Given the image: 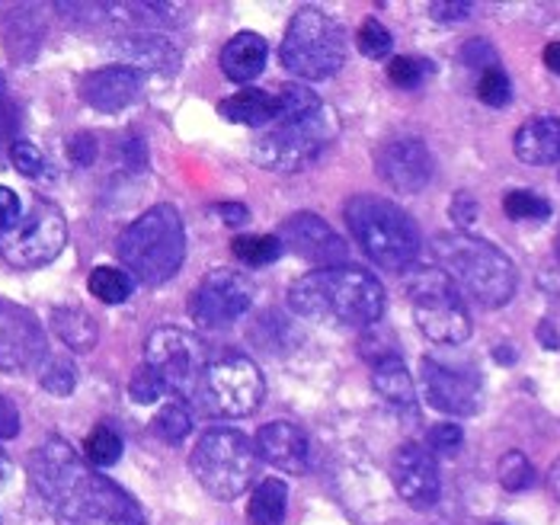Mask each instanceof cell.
Segmentation results:
<instances>
[{"instance_id":"1","label":"cell","mask_w":560,"mask_h":525,"mask_svg":"<svg viewBox=\"0 0 560 525\" xmlns=\"http://www.w3.org/2000/svg\"><path fill=\"white\" fill-rule=\"evenodd\" d=\"M30 481L43 503L68 525H144L141 506L109 478L90 471L71 442L45 436L30 452Z\"/></svg>"},{"instance_id":"2","label":"cell","mask_w":560,"mask_h":525,"mask_svg":"<svg viewBox=\"0 0 560 525\" xmlns=\"http://www.w3.org/2000/svg\"><path fill=\"white\" fill-rule=\"evenodd\" d=\"M385 289L362 266H330L302 276L289 289V305L324 327H372L385 314Z\"/></svg>"},{"instance_id":"3","label":"cell","mask_w":560,"mask_h":525,"mask_svg":"<svg viewBox=\"0 0 560 525\" xmlns=\"http://www.w3.org/2000/svg\"><path fill=\"white\" fill-rule=\"evenodd\" d=\"M432 266L445 269L483 307H503L516 295V266L490 241L448 231L432 241Z\"/></svg>"},{"instance_id":"4","label":"cell","mask_w":560,"mask_h":525,"mask_svg":"<svg viewBox=\"0 0 560 525\" xmlns=\"http://www.w3.org/2000/svg\"><path fill=\"white\" fill-rule=\"evenodd\" d=\"M346 224L359 247L382 269H413L420 257V231L400 206L378 196H355L346 202Z\"/></svg>"},{"instance_id":"5","label":"cell","mask_w":560,"mask_h":525,"mask_svg":"<svg viewBox=\"0 0 560 525\" xmlns=\"http://www.w3.org/2000/svg\"><path fill=\"white\" fill-rule=\"evenodd\" d=\"M119 257L144 285H164L186 257V231L173 206H154L119 237Z\"/></svg>"},{"instance_id":"6","label":"cell","mask_w":560,"mask_h":525,"mask_svg":"<svg viewBox=\"0 0 560 525\" xmlns=\"http://www.w3.org/2000/svg\"><path fill=\"white\" fill-rule=\"evenodd\" d=\"M404 292L413 305V320L439 347H458L471 334V317L458 295L455 279L439 266H413L404 279Z\"/></svg>"},{"instance_id":"7","label":"cell","mask_w":560,"mask_h":525,"mask_svg":"<svg viewBox=\"0 0 560 525\" xmlns=\"http://www.w3.org/2000/svg\"><path fill=\"white\" fill-rule=\"evenodd\" d=\"M279 58L302 81H327L346 61L343 26L317 7H302L285 30Z\"/></svg>"},{"instance_id":"8","label":"cell","mask_w":560,"mask_h":525,"mask_svg":"<svg viewBox=\"0 0 560 525\" xmlns=\"http://www.w3.org/2000/svg\"><path fill=\"white\" fill-rule=\"evenodd\" d=\"M334 138H337V113L330 106H320L311 116L276 122L259 131L254 141V164L272 174H299L327 151Z\"/></svg>"},{"instance_id":"9","label":"cell","mask_w":560,"mask_h":525,"mask_svg":"<svg viewBox=\"0 0 560 525\" xmlns=\"http://www.w3.org/2000/svg\"><path fill=\"white\" fill-rule=\"evenodd\" d=\"M189 468L215 500H237L257 475L254 442L237 430H209L196 442Z\"/></svg>"},{"instance_id":"10","label":"cell","mask_w":560,"mask_h":525,"mask_svg":"<svg viewBox=\"0 0 560 525\" xmlns=\"http://www.w3.org/2000/svg\"><path fill=\"white\" fill-rule=\"evenodd\" d=\"M68 244V221L55 202L33 196L20 221L0 234V257L13 269H39L55 260Z\"/></svg>"},{"instance_id":"11","label":"cell","mask_w":560,"mask_h":525,"mask_svg":"<svg viewBox=\"0 0 560 525\" xmlns=\"http://www.w3.org/2000/svg\"><path fill=\"white\" fill-rule=\"evenodd\" d=\"M262 394H266V385H262L257 362L241 352H224L209 362L202 385L192 400L202 404V410L212 417L237 420L257 410Z\"/></svg>"},{"instance_id":"12","label":"cell","mask_w":560,"mask_h":525,"mask_svg":"<svg viewBox=\"0 0 560 525\" xmlns=\"http://www.w3.org/2000/svg\"><path fill=\"white\" fill-rule=\"evenodd\" d=\"M144 359L164 382V388L179 397H196L202 375L209 369L206 347L196 334H186L179 327H158L151 330L144 343Z\"/></svg>"},{"instance_id":"13","label":"cell","mask_w":560,"mask_h":525,"mask_svg":"<svg viewBox=\"0 0 560 525\" xmlns=\"http://www.w3.org/2000/svg\"><path fill=\"white\" fill-rule=\"evenodd\" d=\"M254 305V282L237 269H212L192 292L189 314L202 330H218L244 317Z\"/></svg>"},{"instance_id":"14","label":"cell","mask_w":560,"mask_h":525,"mask_svg":"<svg viewBox=\"0 0 560 525\" xmlns=\"http://www.w3.org/2000/svg\"><path fill=\"white\" fill-rule=\"evenodd\" d=\"M45 359V330L33 311L0 299V372L23 375Z\"/></svg>"},{"instance_id":"15","label":"cell","mask_w":560,"mask_h":525,"mask_svg":"<svg viewBox=\"0 0 560 525\" xmlns=\"http://www.w3.org/2000/svg\"><path fill=\"white\" fill-rule=\"evenodd\" d=\"M279 241L289 254H295L304 262H314L317 269L346 266V257H349L343 237L327 221L311 215V212H295L282 221Z\"/></svg>"},{"instance_id":"16","label":"cell","mask_w":560,"mask_h":525,"mask_svg":"<svg viewBox=\"0 0 560 525\" xmlns=\"http://www.w3.org/2000/svg\"><path fill=\"white\" fill-rule=\"evenodd\" d=\"M375 167L390 189L420 192L432 179V154L417 135H394L378 148Z\"/></svg>"},{"instance_id":"17","label":"cell","mask_w":560,"mask_h":525,"mask_svg":"<svg viewBox=\"0 0 560 525\" xmlns=\"http://www.w3.org/2000/svg\"><path fill=\"white\" fill-rule=\"evenodd\" d=\"M427 400L448 417H475L480 407V378L471 369L442 365L435 359H423L420 365Z\"/></svg>"},{"instance_id":"18","label":"cell","mask_w":560,"mask_h":525,"mask_svg":"<svg viewBox=\"0 0 560 525\" xmlns=\"http://www.w3.org/2000/svg\"><path fill=\"white\" fill-rule=\"evenodd\" d=\"M390 481L397 487L400 500H407L413 510H432L439 503L442 481H439V468L427 445H417V442L400 445L390 458Z\"/></svg>"},{"instance_id":"19","label":"cell","mask_w":560,"mask_h":525,"mask_svg":"<svg viewBox=\"0 0 560 525\" xmlns=\"http://www.w3.org/2000/svg\"><path fill=\"white\" fill-rule=\"evenodd\" d=\"M144 90V74L126 68V65H109L100 71H90L81 81V100L90 109L100 113H122L131 103H138Z\"/></svg>"},{"instance_id":"20","label":"cell","mask_w":560,"mask_h":525,"mask_svg":"<svg viewBox=\"0 0 560 525\" xmlns=\"http://www.w3.org/2000/svg\"><path fill=\"white\" fill-rule=\"evenodd\" d=\"M113 55L122 58L126 68L141 74H173L179 68V48L161 33H126L113 39Z\"/></svg>"},{"instance_id":"21","label":"cell","mask_w":560,"mask_h":525,"mask_svg":"<svg viewBox=\"0 0 560 525\" xmlns=\"http://www.w3.org/2000/svg\"><path fill=\"white\" fill-rule=\"evenodd\" d=\"M254 445H257V455L266 465H272V468H279L285 475H304V468H307V436L295 423L272 420V423L259 427Z\"/></svg>"},{"instance_id":"22","label":"cell","mask_w":560,"mask_h":525,"mask_svg":"<svg viewBox=\"0 0 560 525\" xmlns=\"http://www.w3.org/2000/svg\"><path fill=\"white\" fill-rule=\"evenodd\" d=\"M516 158L528 167H551L560 161V119L535 116L516 131Z\"/></svg>"},{"instance_id":"23","label":"cell","mask_w":560,"mask_h":525,"mask_svg":"<svg viewBox=\"0 0 560 525\" xmlns=\"http://www.w3.org/2000/svg\"><path fill=\"white\" fill-rule=\"evenodd\" d=\"M372 385H375V392L382 394V400H388L397 413H410V417L417 413V392H413L407 365L400 362L397 352L378 355L372 362Z\"/></svg>"},{"instance_id":"24","label":"cell","mask_w":560,"mask_h":525,"mask_svg":"<svg viewBox=\"0 0 560 525\" xmlns=\"http://www.w3.org/2000/svg\"><path fill=\"white\" fill-rule=\"evenodd\" d=\"M266 43L257 33H237L231 43L221 48V71L234 84H247L262 74L266 68Z\"/></svg>"},{"instance_id":"25","label":"cell","mask_w":560,"mask_h":525,"mask_svg":"<svg viewBox=\"0 0 560 525\" xmlns=\"http://www.w3.org/2000/svg\"><path fill=\"white\" fill-rule=\"evenodd\" d=\"M276 113H279L276 93H266V90L257 88L241 90L221 103L224 119H231L237 126H250V129H269L276 122Z\"/></svg>"},{"instance_id":"26","label":"cell","mask_w":560,"mask_h":525,"mask_svg":"<svg viewBox=\"0 0 560 525\" xmlns=\"http://www.w3.org/2000/svg\"><path fill=\"white\" fill-rule=\"evenodd\" d=\"M51 330L58 334V340L74 352H90L100 340V324L86 314L84 307H55L51 311Z\"/></svg>"},{"instance_id":"27","label":"cell","mask_w":560,"mask_h":525,"mask_svg":"<svg viewBox=\"0 0 560 525\" xmlns=\"http://www.w3.org/2000/svg\"><path fill=\"white\" fill-rule=\"evenodd\" d=\"M285 510H289V487L279 478H269L254 490L247 516H250V525H282Z\"/></svg>"},{"instance_id":"28","label":"cell","mask_w":560,"mask_h":525,"mask_svg":"<svg viewBox=\"0 0 560 525\" xmlns=\"http://www.w3.org/2000/svg\"><path fill=\"white\" fill-rule=\"evenodd\" d=\"M231 250L241 262L259 269V266H269V262L279 260V254L285 247H282L279 234H241V237H234Z\"/></svg>"},{"instance_id":"29","label":"cell","mask_w":560,"mask_h":525,"mask_svg":"<svg viewBox=\"0 0 560 525\" xmlns=\"http://www.w3.org/2000/svg\"><path fill=\"white\" fill-rule=\"evenodd\" d=\"M86 285H90V295L100 299L103 305H122L131 295V279L122 269H116V266L93 269L90 279H86Z\"/></svg>"},{"instance_id":"30","label":"cell","mask_w":560,"mask_h":525,"mask_svg":"<svg viewBox=\"0 0 560 525\" xmlns=\"http://www.w3.org/2000/svg\"><path fill=\"white\" fill-rule=\"evenodd\" d=\"M84 455L86 462L93 468H109L122 458V439L116 436L109 427H96L84 442Z\"/></svg>"},{"instance_id":"31","label":"cell","mask_w":560,"mask_h":525,"mask_svg":"<svg viewBox=\"0 0 560 525\" xmlns=\"http://www.w3.org/2000/svg\"><path fill=\"white\" fill-rule=\"evenodd\" d=\"M189 430H192V417H189V410L179 400L164 404L158 410V417H154V433L164 442H171V445H179L183 439L189 436Z\"/></svg>"},{"instance_id":"32","label":"cell","mask_w":560,"mask_h":525,"mask_svg":"<svg viewBox=\"0 0 560 525\" xmlns=\"http://www.w3.org/2000/svg\"><path fill=\"white\" fill-rule=\"evenodd\" d=\"M503 212L510 219H548L551 215V202L538 192H528V189H513L503 196Z\"/></svg>"},{"instance_id":"33","label":"cell","mask_w":560,"mask_h":525,"mask_svg":"<svg viewBox=\"0 0 560 525\" xmlns=\"http://www.w3.org/2000/svg\"><path fill=\"white\" fill-rule=\"evenodd\" d=\"M432 74V65L427 58H413V55H400L388 65V78L394 88L417 90Z\"/></svg>"},{"instance_id":"34","label":"cell","mask_w":560,"mask_h":525,"mask_svg":"<svg viewBox=\"0 0 560 525\" xmlns=\"http://www.w3.org/2000/svg\"><path fill=\"white\" fill-rule=\"evenodd\" d=\"M497 478H500V483H503L510 493H518V490H528V487L535 483V468H532V462H528L522 452H506V455L500 458Z\"/></svg>"},{"instance_id":"35","label":"cell","mask_w":560,"mask_h":525,"mask_svg":"<svg viewBox=\"0 0 560 525\" xmlns=\"http://www.w3.org/2000/svg\"><path fill=\"white\" fill-rule=\"evenodd\" d=\"M43 388L55 397H68L78 388V372L68 359H48L43 372Z\"/></svg>"},{"instance_id":"36","label":"cell","mask_w":560,"mask_h":525,"mask_svg":"<svg viewBox=\"0 0 560 525\" xmlns=\"http://www.w3.org/2000/svg\"><path fill=\"white\" fill-rule=\"evenodd\" d=\"M477 96H480V103L500 109V106H506L510 96H513V81H510L500 68H493V71H487V74H480V81H477Z\"/></svg>"},{"instance_id":"37","label":"cell","mask_w":560,"mask_h":525,"mask_svg":"<svg viewBox=\"0 0 560 525\" xmlns=\"http://www.w3.org/2000/svg\"><path fill=\"white\" fill-rule=\"evenodd\" d=\"M167 392L164 388V382L158 378V372L144 362L141 369H135V375H131L129 382V394L135 404H144V407H151V404H158L161 400V394Z\"/></svg>"},{"instance_id":"38","label":"cell","mask_w":560,"mask_h":525,"mask_svg":"<svg viewBox=\"0 0 560 525\" xmlns=\"http://www.w3.org/2000/svg\"><path fill=\"white\" fill-rule=\"evenodd\" d=\"M390 48H394V39L378 20H365L359 26V51L365 58H388Z\"/></svg>"},{"instance_id":"39","label":"cell","mask_w":560,"mask_h":525,"mask_svg":"<svg viewBox=\"0 0 560 525\" xmlns=\"http://www.w3.org/2000/svg\"><path fill=\"white\" fill-rule=\"evenodd\" d=\"M10 161H13V167L23 176H33L36 179V176L45 174L43 151L33 141H13L10 144Z\"/></svg>"},{"instance_id":"40","label":"cell","mask_w":560,"mask_h":525,"mask_svg":"<svg viewBox=\"0 0 560 525\" xmlns=\"http://www.w3.org/2000/svg\"><path fill=\"white\" fill-rule=\"evenodd\" d=\"M462 61L468 68L480 71V74H487V71L497 68V51H493V45L483 43V39H468V43L462 45Z\"/></svg>"},{"instance_id":"41","label":"cell","mask_w":560,"mask_h":525,"mask_svg":"<svg viewBox=\"0 0 560 525\" xmlns=\"http://www.w3.org/2000/svg\"><path fill=\"white\" fill-rule=\"evenodd\" d=\"M465 442V433L458 423H435L430 430V448L439 455H455Z\"/></svg>"},{"instance_id":"42","label":"cell","mask_w":560,"mask_h":525,"mask_svg":"<svg viewBox=\"0 0 560 525\" xmlns=\"http://www.w3.org/2000/svg\"><path fill=\"white\" fill-rule=\"evenodd\" d=\"M471 13V3H458V0H435L430 7V16L435 23H442V26H452V23H458V20H465Z\"/></svg>"},{"instance_id":"43","label":"cell","mask_w":560,"mask_h":525,"mask_svg":"<svg viewBox=\"0 0 560 525\" xmlns=\"http://www.w3.org/2000/svg\"><path fill=\"white\" fill-rule=\"evenodd\" d=\"M23 215V202H20V196L10 189V186H0V234L3 231H10L16 221Z\"/></svg>"},{"instance_id":"44","label":"cell","mask_w":560,"mask_h":525,"mask_svg":"<svg viewBox=\"0 0 560 525\" xmlns=\"http://www.w3.org/2000/svg\"><path fill=\"white\" fill-rule=\"evenodd\" d=\"M68 154H71V161H74V164H81V167L93 164V154H96V141H93V135H86V131L74 135V138L68 141Z\"/></svg>"},{"instance_id":"45","label":"cell","mask_w":560,"mask_h":525,"mask_svg":"<svg viewBox=\"0 0 560 525\" xmlns=\"http://www.w3.org/2000/svg\"><path fill=\"white\" fill-rule=\"evenodd\" d=\"M13 436H20V410L13 407V400L0 394V439Z\"/></svg>"},{"instance_id":"46","label":"cell","mask_w":560,"mask_h":525,"mask_svg":"<svg viewBox=\"0 0 560 525\" xmlns=\"http://www.w3.org/2000/svg\"><path fill=\"white\" fill-rule=\"evenodd\" d=\"M452 219L458 221V228H468V224L477 219V206L471 192H458V196L452 199Z\"/></svg>"},{"instance_id":"47","label":"cell","mask_w":560,"mask_h":525,"mask_svg":"<svg viewBox=\"0 0 560 525\" xmlns=\"http://www.w3.org/2000/svg\"><path fill=\"white\" fill-rule=\"evenodd\" d=\"M215 212H218V219L228 221V224H234V228L247 221V209H244L241 202H221Z\"/></svg>"},{"instance_id":"48","label":"cell","mask_w":560,"mask_h":525,"mask_svg":"<svg viewBox=\"0 0 560 525\" xmlns=\"http://www.w3.org/2000/svg\"><path fill=\"white\" fill-rule=\"evenodd\" d=\"M126 161H129L135 171L144 167V144H141V138H131L129 144H126Z\"/></svg>"},{"instance_id":"49","label":"cell","mask_w":560,"mask_h":525,"mask_svg":"<svg viewBox=\"0 0 560 525\" xmlns=\"http://www.w3.org/2000/svg\"><path fill=\"white\" fill-rule=\"evenodd\" d=\"M538 340H541L548 350H558L560 337H555V327H551V320H541V324H538Z\"/></svg>"},{"instance_id":"50","label":"cell","mask_w":560,"mask_h":525,"mask_svg":"<svg viewBox=\"0 0 560 525\" xmlns=\"http://www.w3.org/2000/svg\"><path fill=\"white\" fill-rule=\"evenodd\" d=\"M545 65H548L555 74H560V43H551L545 48Z\"/></svg>"},{"instance_id":"51","label":"cell","mask_w":560,"mask_h":525,"mask_svg":"<svg viewBox=\"0 0 560 525\" xmlns=\"http://www.w3.org/2000/svg\"><path fill=\"white\" fill-rule=\"evenodd\" d=\"M548 487H551V493L560 500V458L551 465V471H548Z\"/></svg>"},{"instance_id":"52","label":"cell","mask_w":560,"mask_h":525,"mask_svg":"<svg viewBox=\"0 0 560 525\" xmlns=\"http://www.w3.org/2000/svg\"><path fill=\"white\" fill-rule=\"evenodd\" d=\"M493 355H497L500 365H513V362H516V350H513V347H510V350H506V347H497Z\"/></svg>"},{"instance_id":"53","label":"cell","mask_w":560,"mask_h":525,"mask_svg":"<svg viewBox=\"0 0 560 525\" xmlns=\"http://www.w3.org/2000/svg\"><path fill=\"white\" fill-rule=\"evenodd\" d=\"M7 113H10V93H7V84H3V78H0V126H3Z\"/></svg>"},{"instance_id":"54","label":"cell","mask_w":560,"mask_h":525,"mask_svg":"<svg viewBox=\"0 0 560 525\" xmlns=\"http://www.w3.org/2000/svg\"><path fill=\"white\" fill-rule=\"evenodd\" d=\"M10 478V458H7V452L0 448V483Z\"/></svg>"},{"instance_id":"55","label":"cell","mask_w":560,"mask_h":525,"mask_svg":"<svg viewBox=\"0 0 560 525\" xmlns=\"http://www.w3.org/2000/svg\"><path fill=\"white\" fill-rule=\"evenodd\" d=\"M555 250H558V260H560V231H558V237H555Z\"/></svg>"}]
</instances>
